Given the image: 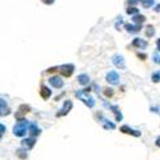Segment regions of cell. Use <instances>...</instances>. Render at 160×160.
I'll use <instances>...</instances> for the list:
<instances>
[{"instance_id": "21", "label": "cell", "mask_w": 160, "mask_h": 160, "mask_svg": "<svg viewBox=\"0 0 160 160\" xmlns=\"http://www.w3.org/2000/svg\"><path fill=\"white\" fill-rule=\"evenodd\" d=\"M19 111H21L22 114L28 113V111H29V106H28V105H22V106L19 108Z\"/></svg>"}, {"instance_id": "19", "label": "cell", "mask_w": 160, "mask_h": 160, "mask_svg": "<svg viewBox=\"0 0 160 160\" xmlns=\"http://www.w3.org/2000/svg\"><path fill=\"white\" fill-rule=\"evenodd\" d=\"M140 13V10L137 9V8H135V7H132V8H128V9H127V14H138Z\"/></svg>"}, {"instance_id": "6", "label": "cell", "mask_w": 160, "mask_h": 160, "mask_svg": "<svg viewBox=\"0 0 160 160\" xmlns=\"http://www.w3.org/2000/svg\"><path fill=\"white\" fill-rule=\"evenodd\" d=\"M132 45L135 47H137V49H140V50H144V49H146V47H147V41L136 37V38H133Z\"/></svg>"}, {"instance_id": "25", "label": "cell", "mask_w": 160, "mask_h": 160, "mask_svg": "<svg viewBox=\"0 0 160 160\" xmlns=\"http://www.w3.org/2000/svg\"><path fill=\"white\" fill-rule=\"evenodd\" d=\"M4 132H5V127L3 126V124H0V137L4 135Z\"/></svg>"}, {"instance_id": "18", "label": "cell", "mask_w": 160, "mask_h": 160, "mask_svg": "<svg viewBox=\"0 0 160 160\" xmlns=\"http://www.w3.org/2000/svg\"><path fill=\"white\" fill-rule=\"evenodd\" d=\"M141 4L144 8H151L154 5V0H141Z\"/></svg>"}, {"instance_id": "28", "label": "cell", "mask_w": 160, "mask_h": 160, "mask_svg": "<svg viewBox=\"0 0 160 160\" xmlns=\"http://www.w3.org/2000/svg\"><path fill=\"white\" fill-rule=\"evenodd\" d=\"M155 12H158V13L160 12V4H158V5L155 7Z\"/></svg>"}, {"instance_id": "23", "label": "cell", "mask_w": 160, "mask_h": 160, "mask_svg": "<svg viewBox=\"0 0 160 160\" xmlns=\"http://www.w3.org/2000/svg\"><path fill=\"white\" fill-rule=\"evenodd\" d=\"M152 59H154V62H155L156 64H160V55H159V53H155V54L152 55Z\"/></svg>"}, {"instance_id": "2", "label": "cell", "mask_w": 160, "mask_h": 160, "mask_svg": "<svg viewBox=\"0 0 160 160\" xmlns=\"http://www.w3.org/2000/svg\"><path fill=\"white\" fill-rule=\"evenodd\" d=\"M86 94H87V92H86L85 90H83V91L79 90V91H77V92H76V96H77V97H79L81 100H83V103L86 104V105H88L90 108H92V106L95 105L94 99H92V97H90V96H87Z\"/></svg>"}, {"instance_id": "22", "label": "cell", "mask_w": 160, "mask_h": 160, "mask_svg": "<svg viewBox=\"0 0 160 160\" xmlns=\"http://www.w3.org/2000/svg\"><path fill=\"white\" fill-rule=\"evenodd\" d=\"M17 155H18L21 159H26V158H27V152H25L23 150H18V151H17Z\"/></svg>"}, {"instance_id": "16", "label": "cell", "mask_w": 160, "mask_h": 160, "mask_svg": "<svg viewBox=\"0 0 160 160\" xmlns=\"http://www.w3.org/2000/svg\"><path fill=\"white\" fill-rule=\"evenodd\" d=\"M29 133H31L32 136H38V135H40V129L36 127V124H31V126H29Z\"/></svg>"}, {"instance_id": "30", "label": "cell", "mask_w": 160, "mask_h": 160, "mask_svg": "<svg viewBox=\"0 0 160 160\" xmlns=\"http://www.w3.org/2000/svg\"><path fill=\"white\" fill-rule=\"evenodd\" d=\"M156 45H158V50L160 51V38H159L158 41H156Z\"/></svg>"}, {"instance_id": "7", "label": "cell", "mask_w": 160, "mask_h": 160, "mask_svg": "<svg viewBox=\"0 0 160 160\" xmlns=\"http://www.w3.org/2000/svg\"><path fill=\"white\" fill-rule=\"evenodd\" d=\"M124 27H126L127 32H129V34H137V32H140L142 26L141 25H129V23H127Z\"/></svg>"}, {"instance_id": "5", "label": "cell", "mask_w": 160, "mask_h": 160, "mask_svg": "<svg viewBox=\"0 0 160 160\" xmlns=\"http://www.w3.org/2000/svg\"><path fill=\"white\" fill-rule=\"evenodd\" d=\"M119 75H118L115 70H110V72L106 75V81L111 85H118L119 83Z\"/></svg>"}, {"instance_id": "27", "label": "cell", "mask_w": 160, "mask_h": 160, "mask_svg": "<svg viewBox=\"0 0 160 160\" xmlns=\"http://www.w3.org/2000/svg\"><path fill=\"white\" fill-rule=\"evenodd\" d=\"M44 3H45V4H53V3H54V0H42Z\"/></svg>"}, {"instance_id": "29", "label": "cell", "mask_w": 160, "mask_h": 160, "mask_svg": "<svg viewBox=\"0 0 160 160\" xmlns=\"http://www.w3.org/2000/svg\"><path fill=\"white\" fill-rule=\"evenodd\" d=\"M138 58H141V59H146V55H145V54H138Z\"/></svg>"}, {"instance_id": "24", "label": "cell", "mask_w": 160, "mask_h": 160, "mask_svg": "<svg viewBox=\"0 0 160 160\" xmlns=\"http://www.w3.org/2000/svg\"><path fill=\"white\" fill-rule=\"evenodd\" d=\"M104 91H105V95H106V96H109V97H111V96H113V94H114L111 88H105Z\"/></svg>"}, {"instance_id": "3", "label": "cell", "mask_w": 160, "mask_h": 160, "mask_svg": "<svg viewBox=\"0 0 160 160\" xmlns=\"http://www.w3.org/2000/svg\"><path fill=\"white\" fill-rule=\"evenodd\" d=\"M111 60H113V64L117 68H119V69H124L126 68V62H124V58L123 55L120 54H115L113 58H111Z\"/></svg>"}, {"instance_id": "11", "label": "cell", "mask_w": 160, "mask_h": 160, "mask_svg": "<svg viewBox=\"0 0 160 160\" xmlns=\"http://www.w3.org/2000/svg\"><path fill=\"white\" fill-rule=\"evenodd\" d=\"M132 21L136 23V25H142V23L146 21V17L142 16V14H136V16H133Z\"/></svg>"}, {"instance_id": "13", "label": "cell", "mask_w": 160, "mask_h": 160, "mask_svg": "<svg viewBox=\"0 0 160 160\" xmlns=\"http://www.w3.org/2000/svg\"><path fill=\"white\" fill-rule=\"evenodd\" d=\"M120 131H122L123 133H128V135H133V136H140V135H141L140 132H137V131H133V129L128 128V127H127V126H123L122 128H120Z\"/></svg>"}, {"instance_id": "9", "label": "cell", "mask_w": 160, "mask_h": 160, "mask_svg": "<svg viewBox=\"0 0 160 160\" xmlns=\"http://www.w3.org/2000/svg\"><path fill=\"white\" fill-rule=\"evenodd\" d=\"M49 82H50V85L54 86V87H57V88L63 87V81H62V78H60V77H58V76L51 77V78L49 79Z\"/></svg>"}, {"instance_id": "31", "label": "cell", "mask_w": 160, "mask_h": 160, "mask_svg": "<svg viewBox=\"0 0 160 160\" xmlns=\"http://www.w3.org/2000/svg\"><path fill=\"white\" fill-rule=\"evenodd\" d=\"M156 145H158V146H160V138H158V140H156Z\"/></svg>"}, {"instance_id": "20", "label": "cell", "mask_w": 160, "mask_h": 160, "mask_svg": "<svg viewBox=\"0 0 160 160\" xmlns=\"http://www.w3.org/2000/svg\"><path fill=\"white\" fill-rule=\"evenodd\" d=\"M152 81L155 82V83H158V82L160 81V70H158V72H155L152 75Z\"/></svg>"}, {"instance_id": "17", "label": "cell", "mask_w": 160, "mask_h": 160, "mask_svg": "<svg viewBox=\"0 0 160 160\" xmlns=\"http://www.w3.org/2000/svg\"><path fill=\"white\" fill-rule=\"evenodd\" d=\"M154 35H155V28H154V26H147V31H146V36L147 37H152Z\"/></svg>"}, {"instance_id": "4", "label": "cell", "mask_w": 160, "mask_h": 160, "mask_svg": "<svg viewBox=\"0 0 160 160\" xmlns=\"http://www.w3.org/2000/svg\"><path fill=\"white\" fill-rule=\"evenodd\" d=\"M60 73L63 75L64 77H70L73 75V70H75V66L73 64H64V66H62L60 68Z\"/></svg>"}, {"instance_id": "12", "label": "cell", "mask_w": 160, "mask_h": 160, "mask_svg": "<svg viewBox=\"0 0 160 160\" xmlns=\"http://www.w3.org/2000/svg\"><path fill=\"white\" fill-rule=\"evenodd\" d=\"M77 81L79 82L81 85H88V82H90V77H88L87 75H79L78 77H77Z\"/></svg>"}, {"instance_id": "1", "label": "cell", "mask_w": 160, "mask_h": 160, "mask_svg": "<svg viewBox=\"0 0 160 160\" xmlns=\"http://www.w3.org/2000/svg\"><path fill=\"white\" fill-rule=\"evenodd\" d=\"M27 126H28V122H26V120H21V122L17 124L16 127H14L13 132L16 136H19V137H22V136H25L26 131H27Z\"/></svg>"}, {"instance_id": "10", "label": "cell", "mask_w": 160, "mask_h": 160, "mask_svg": "<svg viewBox=\"0 0 160 160\" xmlns=\"http://www.w3.org/2000/svg\"><path fill=\"white\" fill-rule=\"evenodd\" d=\"M40 94H41V96H42L44 100H47L50 96H51V91H50V88H47L46 86H42V87H41Z\"/></svg>"}, {"instance_id": "8", "label": "cell", "mask_w": 160, "mask_h": 160, "mask_svg": "<svg viewBox=\"0 0 160 160\" xmlns=\"http://www.w3.org/2000/svg\"><path fill=\"white\" fill-rule=\"evenodd\" d=\"M72 106H73V104H72V101L70 100H67L66 103H64V106H63V109L60 110V113H58L57 114V117H62V115H64V114H67L68 111L72 109Z\"/></svg>"}, {"instance_id": "14", "label": "cell", "mask_w": 160, "mask_h": 160, "mask_svg": "<svg viewBox=\"0 0 160 160\" xmlns=\"http://www.w3.org/2000/svg\"><path fill=\"white\" fill-rule=\"evenodd\" d=\"M34 145H35V138H27V140H23L22 141V146L27 147V149L34 147Z\"/></svg>"}, {"instance_id": "15", "label": "cell", "mask_w": 160, "mask_h": 160, "mask_svg": "<svg viewBox=\"0 0 160 160\" xmlns=\"http://www.w3.org/2000/svg\"><path fill=\"white\" fill-rule=\"evenodd\" d=\"M8 108H7V103L4 100L0 99V114H8Z\"/></svg>"}, {"instance_id": "26", "label": "cell", "mask_w": 160, "mask_h": 160, "mask_svg": "<svg viewBox=\"0 0 160 160\" xmlns=\"http://www.w3.org/2000/svg\"><path fill=\"white\" fill-rule=\"evenodd\" d=\"M138 1H140V0H128V4L129 5H136Z\"/></svg>"}]
</instances>
